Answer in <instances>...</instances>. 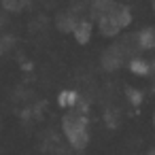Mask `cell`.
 Instances as JSON below:
<instances>
[{"label": "cell", "instance_id": "cell-1", "mask_svg": "<svg viewBox=\"0 0 155 155\" xmlns=\"http://www.w3.org/2000/svg\"><path fill=\"white\" fill-rule=\"evenodd\" d=\"M58 104L62 108H74L79 104V91H72V89H64L60 91L58 96Z\"/></svg>", "mask_w": 155, "mask_h": 155}, {"label": "cell", "instance_id": "cell-2", "mask_svg": "<svg viewBox=\"0 0 155 155\" xmlns=\"http://www.w3.org/2000/svg\"><path fill=\"white\" fill-rule=\"evenodd\" d=\"M130 70H132V74L147 77V74L151 72V64H149L144 58H134V60H130Z\"/></svg>", "mask_w": 155, "mask_h": 155}, {"label": "cell", "instance_id": "cell-3", "mask_svg": "<svg viewBox=\"0 0 155 155\" xmlns=\"http://www.w3.org/2000/svg\"><path fill=\"white\" fill-rule=\"evenodd\" d=\"M138 43H140V47L151 49V47L155 45V34H153V30H142V32L138 34Z\"/></svg>", "mask_w": 155, "mask_h": 155}, {"label": "cell", "instance_id": "cell-4", "mask_svg": "<svg viewBox=\"0 0 155 155\" xmlns=\"http://www.w3.org/2000/svg\"><path fill=\"white\" fill-rule=\"evenodd\" d=\"M89 32H91V28H89V24H85V21L74 30V34H77V38H79V43H85V41H87V36H89Z\"/></svg>", "mask_w": 155, "mask_h": 155}, {"label": "cell", "instance_id": "cell-5", "mask_svg": "<svg viewBox=\"0 0 155 155\" xmlns=\"http://www.w3.org/2000/svg\"><path fill=\"white\" fill-rule=\"evenodd\" d=\"M127 98H130V102H132L134 106H138V104L142 102V94L136 91V89H130V91H127Z\"/></svg>", "mask_w": 155, "mask_h": 155}, {"label": "cell", "instance_id": "cell-6", "mask_svg": "<svg viewBox=\"0 0 155 155\" xmlns=\"http://www.w3.org/2000/svg\"><path fill=\"white\" fill-rule=\"evenodd\" d=\"M151 155H155V151H153V153H151Z\"/></svg>", "mask_w": 155, "mask_h": 155}, {"label": "cell", "instance_id": "cell-7", "mask_svg": "<svg viewBox=\"0 0 155 155\" xmlns=\"http://www.w3.org/2000/svg\"><path fill=\"white\" fill-rule=\"evenodd\" d=\"M153 5H155V0H153Z\"/></svg>", "mask_w": 155, "mask_h": 155}]
</instances>
